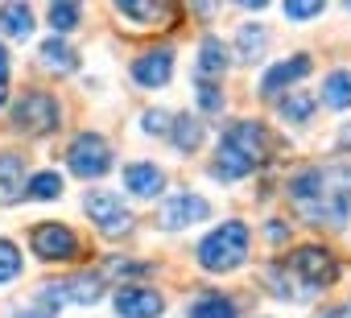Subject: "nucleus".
<instances>
[{
	"instance_id": "39448f33",
	"label": "nucleus",
	"mask_w": 351,
	"mask_h": 318,
	"mask_svg": "<svg viewBox=\"0 0 351 318\" xmlns=\"http://www.w3.org/2000/svg\"><path fill=\"white\" fill-rule=\"evenodd\" d=\"M66 166L75 178H104L112 170V145L99 132H79L66 149Z\"/></svg>"
},
{
	"instance_id": "7c9ffc66",
	"label": "nucleus",
	"mask_w": 351,
	"mask_h": 318,
	"mask_svg": "<svg viewBox=\"0 0 351 318\" xmlns=\"http://www.w3.org/2000/svg\"><path fill=\"white\" fill-rule=\"evenodd\" d=\"M318 13H322V5H293V0L285 5V17H289V21H310V17H318Z\"/></svg>"
},
{
	"instance_id": "aec40b11",
	"label": "nucleus",
	"mask_w": 351,
	"mask_h": 318,
	"mask_svg": "<svg viewBox=\"0 0 351 318\" xmlns=\"http://www.w3.org/2000/svg\"><path fill=\"white\" fill-rule=\"evenodd\" d=\"M62 174L58 170H42V174H34V178H25V199H38V203H54L58 195H62Z\"/></svg>"
},
{
	"instance_id": "4468645a",
	"label": "nucleus",
	"mask_w": 351,
	"mask_h": 318,
	"mask_svg": "<svg viewBox=\"0 0 351 318\" xmlns=\"http://www.w3.org/2000/svg\"><path fill=\"white\" fill-rule=\"evenodd\" d=\"M124 191L136 199H157L165 191V170L153 162H132V166H124Z\"/></svg>"
},
{
	"instance_id": "c9c22d12",
	"label": "nucleus",
	"mask_w": 351,
	"mask_h": 318,
	"mask_svg": "<svg viewBox=\"0 0 351 318\" xmlns=\"http://www.w3.org/2000/svg\"><path fill=\"white\" fill-rule=\"evenodd\" d=\"M339 149H351V124L343 128V136H339Z\"/></svg>"
},
{
	"instance_id": "393cba45",
	"label": "nucleus",
	"mask_w": 351,
	"mask_h": 318,
	"mask_svg": "<svg viewBox=\"0 0 351 318\" xmlns=\"http://www.w3.org/2000/svg\"><path fill=\"white\" fill-rule=\"evenodd\" d=\"M191 318H240V314H236V306H232L228 297L207 293V297H199V302L191 306Z\"/></svg>"
},
{
	"instance_id": "a211bd4d",
	"label": "nucleus",
	"mask_w": 351,
	"mask_h": 318,
	"mask_svg": "<svg viewBox=\"0 0 351 318\" xmlns=\"http://www.w3.org/2000/svg\"><path fill=\"white\" fill-rule=\"evenodd\" d=\"M0 29H5V38L21 42L34 34V9L29 5H5L0 9Z\"/></svg>"
},
{
	"instance_id": "2f4dec72",
	"label": "nucleus",
	"mask_w": 351,
	"mask_h": 318,
	"mask_svg": "<svg viewBox=\"0 0 351 318\" xmlns=\"http://www.w3.org/2000/svg\"><path fill=\"white\" fill-rule=\"evenodd\" d=\"M265 236H269L273 244H285L293 232H289V223H281V219H269V223H265Z\"/></svg>"
},
{
	"instance_id": "5701e85b",
	"label": "nucleus",
	"mask_w": 351,
	"mask_h": 318,
	"mask_svg": "<svg viewBox=\"0 0 351 318\" xmlns=\"http://www.w3.org/2000/svg\"><path fill=\"white\" fill-rule=\"evenodd\" d=\"M269 50V34L261 25H244L240 29V58L244 62H261V54Z\"/></svg>"
},
{
	"instance_id": "ddd939ff",
	"label": "nucleus",
	"mask_w": 351,
	"mask_h": 318,
	"mask_svg": "<svg viewBox=\"0 0 351 318\" xmlns=\"http://www.w3.org/2000/svg\"><path fill=\"white\" fill-rule=\"evenodd\" d=\"M132 79L141 83V87H165L169 79H173V50H149V54H141L136 62H132Z\"/></svg>"
},
{
	"instance_id": "f3484780",
	"label": "nucleus",
	"mask_w": 351,
	"mask_h": 318,
	"mask_svg": "<svg viewBox=\"0 0 351 318\" xmlns=\"http://www.w3.org/2000/svg\"><path fill=\"white\" fill-rule=\"evenodd\" d=\"M322 103L326 108H335V112H343V108H351V71H330L326 79H322Z\"/></svg>"
},
{
	"instance_id": "72a5a7b5",
	"label": "nucleus",
	"mask_w": 351,
	"mask_h": 318,
	"mask_svg": "<svg viewBox=\"0 0 351 318\" xmlns=\"http://www.w3.org/2000/svg\"><path fill=\"white\" fill-rule=\"evenodd\" d=\"M17 318H54V310H46V306H42V302H38V306H34V310H21V314H17Z\"/></svg>"
},
{
	"instance_id": "0eeeda50",
	"label": "nucleus",
	"mask_w": 351,
	"mask_h": 318,
	"mask_svg": "<svg viewBox=\"0 0 351 318\" xmlns=\"http://www.w3.org/2000/svg\"><path fill=\"white\" fill-rule=\"evenodd\" d=\"M29 248H34L38 260L58 265V260H75V256H79V236H75V228L46 219V223H34V232H29Z\"/></svg>"
},
{
	"instance_id": "9d476101",
	"label": "nucleus",
	"mask_w": 351,
	"mask_h": 318,
	"mask_svg": "<svg viewBox=\"0 0 351 318\" xmlns=\"http://www.w3.org/2000/svg\"><path fill=\"white\" fill-rule=\"evenodd\" d=\"M99 289H104V281H99L95 273H83V277H66V281L46 285L38 302H42L46 310H58V306H66V302H83V306H91V302H99Z\"/></svg>"
},
{
	"instance_id": "7ed1b4c3",
	"label": "nucleus",
	"mask_w": 351,
	"mask_h": 318,
	"mask_svg": "<svg viewBox=\"0 0 351 318\" xmlns=\"http://www.w3.org/2000/svg\"><path fill=\"white\" fill-rule=\"evenodd\" d=\"M265 153H269V132H265V124L240 120V124H232V128L223 132L211 174H215L219 182H240V178H248L252 170L265 166Z\"/></svg>"
},
{
	"instance_id": "423d86ee",
	"label": "nucleus",
	"mask_w": 351,
	"mask_h": 318,
	"mask_svg": "<svg viewBox=\"0 0 351 318\" xmlns=\"http://www.w3.org/2000/svg\"><path fill=\"white\" fill-rule=\"evenodd\" d=\"M13 128L25 132V136H46L58 128V103L54 95L46 91H25L17 103H13Z\"/></svg>"
},
{
	"instance_id": "9b49d317",
	"label": "nucleus",
	"mask_w": 351,
	"mask_h": 318,
	"mask_svg": "<svg viewBox=\"0 0 351 318\" xmlns=\"http://www.w3.org/2000/svg\"><path fill=\"white\" fill-rule=\"evenodd\" d=\"M112 306H116V314H124V318H157V314H165V297H161L157 289H145V285H124V289H116Z\"/></svg>"
},
{
	"instance_id": "2eb2a0df",
	"label": "nucleus",
	"mask_w": 351,
	"mask_h": 318,
	"mask_svg": "<svg viewBox=\"0 0 351 318\" xmlns=\"http://www.w3.org/2000/svg\"><path fill=\"white\" fill-rule=\"evenodd\" d=\"M25 199V157L0 153V207H13Z\"/></svg>"
},
{
	"instance_id": "f704fd0d",
	"label": "nucleus",
	"mask_w": 351,
	"mask_h": 318,
	"mask_svg": "<svg viewBox=\"0 0 351 318\" xmlns=\"http://www.w3.org/2000/svg\"><path fill=\"white\" fill-rule=\"evenodd\" d=\"M322 318H351V302H343V306H335V310H326Z\"/></svg>"
},
{
	"instance_id": "f8f14e48",
	"label": "nucleus",
	"mask_w": 351,
	"mask_h": 318,
	"mask_svg": "<svg viewBox=\"0 0 351 318\" xmlns=\"http://www.w3.org/2000/svg\"><path fill=\"white\" fill-rule=\"evenodd\" d=\"M310 71H314L310 54H293V58H285V62H273V66L261 75V95H281L285 87L302 83Z\"/></svg>"
},
{
	"instance_id": "473e14b6",
	"label": "nucleus",
	"mask_w": 351,
	"mask_h": 318,
	"mask_svg": "<svg viewBox=\"0 0 351 318\" xmlns=\"http://www.w3.org/2000/svg\"><path fill=\"white\" fill-rule=\"evenodd\" d=\"M112 269H116V273H128V277H145V273H149V265H128V260H116Z\"/></svg>"
},
{
	"instance_id": "b1692460",
	"label": "nucleus",
	"mask_w": 351,
	"mask_h": 318,
	"mask_svg": "<svg viewBox=\"0 0 351 318\" xmlns=\"http://www.w3.org/2000/svg\"><path fill=\"white\" fill-rule=\"evenodd\" d=\"M310 116H314V99H310V95L289 91V95L281 99V120H289V124H310Z\"/></svg>"
},
{
	"instance_id": "f03ea898",
	"label": "nucleus",
	"mask_w": 351,
	"mask_h": 318,
	"mask_svg": "<svg viewBox=\"0 0 351 318\" xmlns=\"http://www.w3.org/2000/svg\"><path fill=\"white\" fill-rule=\"evenodd\" d=\"M339 260L322 244H298L285 260H273L265 269V285L277 297H314L318 289L335 285Z\"/></svg>"
},
{
	"instance_id": "a878e982",
	"label": "nucleus",
	"mask_w": 351,
	"mask_h": 318,
	"mask_svg": "<svg viewBox=\"0 0 351 318\" xmlns=\"http://www.w3.org/2000/svg\"><path fill=\"white\" fill-rule=\"evenodd\" d=\"M17 277H21V248L0 236V285H9Z\"/></svg>"
},
{
	"instance_id": "20e7f679",
	"label": "nucleus",
	"mask_w": 351,
	"mask_h": 318,
	"mask_svg": "<svg viewBox=\"0 0 351 318\" xmlns=\"http://www.w3.org/2000/svg\"><path fill=\"white\" fill-rule=\"evenodd\" d=\"M203 273H232L248 260V223L228 219L223 228H215L211 236H203L199 252H195Z\"/></svg>"
},
{
	"instance_id": "412c9836",
	"label": "nucleus",
	"mask_w": 351,
	"mask_h": 318,
	"mask_svg": "<svg viewBox=\"0 0 351 318\" xmlns=\"http://www.w3.org/2000/svg\"><path fill=\"white\" fill-rule=\"evenodd\" d=\"M116 13L128 17V21L153 25V21H161V17H169L173 9H169V5H157V0H124V5H116Z\"/></svg>"
},
{
	"instance_id": "4be33fe9",
	"label": "nucleus",
	"mask_w": 351,
	"mask_h": 318,
	"mask_svg": "<svg viewBox=\"0 0 351 318\" xmlns=\"http://www.w3.org/2000/svg\"><path fill=\"white\" fill-rule=\"evenodd\" d=\"M169 140L178 145L182 153H195L203 145V124L195 116H173V128H169Z\"/></svg>"
},
{
	"instance_id": "f257e3e1",
	"label": "nucleus",
	"mask_w": 351,
	"mask_h": 318,
	"mask_svg": "<svg viewBox=\"0 0 351 318\" xmlns=\"http://www.w3.org/2000/svg\"><path fill=\"white\" fill-rule=\"evenodd\" d=\"M289 203L318 228H347L351 219V166H310L289 178Z\"/></svg>"
},
{
	"instance_id": "dca6fc26",
	"label": "nucleus",
	"mask_w": 351,
	"mask_h": 318,
	"mask_svg": "<svg viewBox=\"0 0 351 318\" xmlns=\"http://www.w3.org/2000/svg\"><path fill=\"white\" fill-rule=\"evenodd\" d=\"M232 66V50H228V42H219V38H203V46H199V66H195V75L199 79H215V75H223Z\"/></svg>"
},
{
	"instance_id": "cd10ccee",
	"label": "nucleus",
	"mask_w": 351,
	"mask_h": 318,
	"mask_svg": "<svg viewBox=\"0 0 351 318\" xmlns=\"http://www.w3.org/2000/svg\"><path fill=\"white\" fill-rule=\"evenodd\" d=\"M141 124H145V132H149V136H169L173 116H169V112H161V108H149V112L141 116Z\"/></svg>"
},
{
	"instance_id": "6ab92c4d",
	"label": "nucleus",
	"mask_w": 351,
	"mask_h": 318,
	"mask_svg": "<svg viewBox=\"0 0 351 318\" xmlns=\"http://www.w3.org/2000/svg\"><path fill=\"white\" fill-rule=\"evenodd\" d=\"M38 58L50 66V71H58V75H71L75 66H79V54L62 42V38H50V42H42V50H38Z\"/></svg>"
},
{
	"instance_id": "c85d7f7f",
	"label": "nucleus",
	"mask_w": 351,
	"mask_h": 318,
	"mask_svg": "<svg viewBox=\"0 0 351 318\" xmlns=\"http://www.w3.org/2000/svg\"><path fill=\"white\" fill-rule=\"evenodd\" d=\"M199 108L203 112H223V91L207 79H199Z\"/></svg>"
},
{
	"instance_id": "6e6552de",
	"label": "nucleus",
	"mask_w": 351,
	"mask_h": 318,
	"mask_svg": "<svg viewBox=\"0 0 351 318\" xmlns=\"http://www.w3.org/2000/svg\"><path fill=\"white\" fill-rule=\"evenodd\" d=\"M83 211L95 219V228L108 236V240H120V236H128L132 232V211L120 203V195H112V191H91L87 199H83Z\"/></svg>"
},
{
	"instance_id": "c756f323",
	"label": "nucleus",
	"mask_w": 351,
	"mask_h": 318,
	"mask_svg": "<svg viewBox=\"0 0 351 318\" xmlns=\"http://www.w3.org/2000/svg\"><path fill=\"white\" fill-rule=\"evenodd\" d=\"M9 71H13V62H9V50L0 46V108L9 103Z\"/></svg>"
},
{
	"instance_id": "1a4fd4ad",
	"label": "nucleus",
	"mask_w": 351,
	"mask_h": 318,
	"mask_svg": "<svg viewBox=\"0 0 351 318\" xmlns=\"http://www.w3.org/2000/svg\"><path fill=\"white\" fill-rule=\"evenodd\" d=\"M207 215H211V203H207V199H199V195H191V191H178V195H169V199L157 207V228L182 232V228H191V223H199V219H207Z\"/></svg>"
},
{
	"instance_id": "bb28decb",
	"label": "nucleus",
	"mask_w": 351,
	"mask_h": 318,
	"mask_svg": "<svg viewBox=\"0 0 351 318\" xmlns=\"http://www.w3.org/2000/svg\"><path fill=\"white\" fill-rule=\"evenodd\" d=\"M46 17H50V25H54V29H58V38H62V34H71V29L79 25L83 9H79V5H50V9H46Z\"/></svg>"
}]
</instances>
